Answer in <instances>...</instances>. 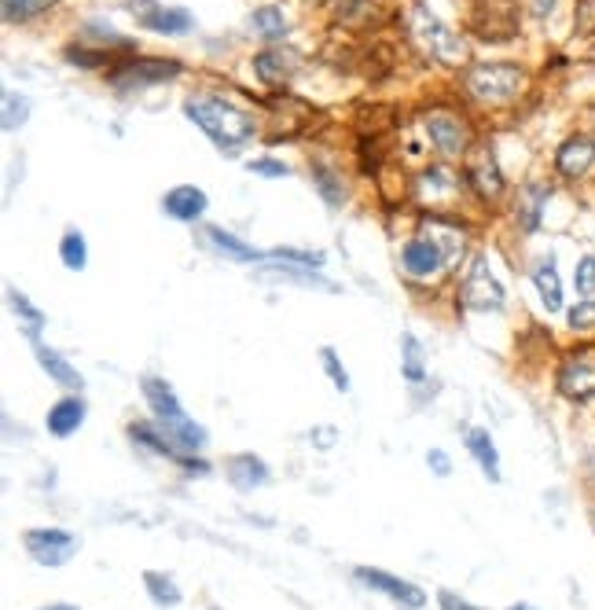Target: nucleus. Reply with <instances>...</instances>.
Listing matches in <instances>:
<instances>
[{
  "label": "nucleus",
  "mask_w": 595,
  "mask_h": 610,
  "mask_svg": "<svg viewBox=\"0 0 595 610\" xmlns=\"http://www.w3.org/2000/svg\"><path fill=\"white\" fill-rule=\"evenodd\" d=\"M140 386H144V397H147L151 412H155L158 430H163L169 442H174L188 459L195 453H203V448H206V430L199 427L195 419L185 412V408H180L174 386H169L166 379H158V375H144V383H140Z\"/></svg>",
  "instance_id": "1"
},
{
  "label": "nucleus",
  "mask_w": 595,
  "mask_h": 610,
  "mask_svg": "<svg viewBox=\"0 0 595 610\" xmlns=\"http://www.w3.org/2000/svg\"><path fill=\"white\" fill-rule=\"evenodd\" d=\"M185 115L195 122L203 133L214 140L221 152H239V144H247L254 136V118L239 107L225 104V99H210V96H195L185 104Z\"/></svg>",
  "instance_id": "2"
},
{
  "label": "nucleus",
  "mask_w": 595,
  "mask_h": 610,
  "mask_svg": "<svg viewBox=\"0 0 595 610\" xmlns=\"http://www.w3.org/2000/svg\"><path fill=\"white\" fill-rule=\"evenodd\" d=\"M526 88V70L514 63H486L467 74V93L481 104H511Z\"/></svg>",
  "instance_id": "3"
},
{
  "label": "nucleus",
  "mask_w": 595,
  "mask_h": 610,
  "mask_svg": "<svg viewBox=\"0 0 595 610\" xmlns=\"http://www.w3.org/2000/svg\"><path fill=\"white\" fill-rule=\"evenodd\" d=\"M408 23H412V37H416V41L427 48V52L438 59V63L460 67L463 59H467V45H463L460 37L452 34L445 23H441V19H433L427 8H416Z\"/></svg>",
  "instance_id": "4"
},
{
  "label": "nucleus",
  "mask_w": 595,
  "mask_h": 610,
  "mask_svg": "<svg viewBox=\"0 0 595 610\" xmlns=\"http://www.w3.org/2000/svg\"><path fill=\"white\" fill-rule=\"evenodd\" d=\"M460 302L463 309H471V313H497L508 302V295H503V284L497 276H492V268L486 258H474L467 276H463L460 284Z\"/></svg>",
  "instance_id": "5"
},
{
  "label": "nucleus",
  "mask_w": 595,
  "mask_h": 610,
  "mask_svg": "<svg viewBox=\"0 0 595 610\" xmlns=\"http://www.w3.org/2000/svg\"><path fill=\"white\" fill-rule=\"evenodd\" d=\"M23 545H26L29 559L48 570L67 566L70 559L78 555V548H82V541H78L74 534H67V529H26Z\"/></svg>",
  "instance_id": "6"
},
{
  "label": "nucleus",
  "mask_w": 595,
  "mask_h": 610,
  "mask_svg": "<svg viewBox=\"0 0 595 610\" xmlns=\"http://www.w3.org/2000/svg\"><path fill=\"white\" fill-rule=\"evenodd\" d=\"M474 34L481 41H511L519 34V4L514 0H478L474 4Z\"/></svg>",
  "instance_id": "7"
},
{
  "label": "nucleus",
  "mask_w": 595,
  "mask_h": 610,
  "mask_svg": "<svg viewBox=\"0 0 595 610\" xmlns=\"http://www.w3.org/2000/svg\"><path fill=\"white\" fill-rule=\"evenodd\" d=\"M555 386H559V394L567 397V402H592L595 397V354L592 349L570 354L559 368Z\"/></svg>",
  "instance_id": "8"
},
{
  "label": "nucleus",
  "mask_w": 595,
  "mask_h": 610,
  "mask_svg": "<svg viewBox=\"0 0 595 610\" xmlns=\"http://www.w3.org/2000/svg\"><path fill=\"white\" fill-rule=\"evenodd\" d=\"M177 74H180L177 59H140V63L118 67L115 74H110V85H115L118 93H133V88H144V85L174 82Z\"/></svg>",
  "instance_id": "9"
},
{
  "label": "nucleus",
  "mask_w": 595,
  "mask_h": 610,
  "mask_svg": "<svg viewBox=\"0 0 595 610\" xmlns=\"http://www.w3.org/2000/svg\"><path fill=\"white\" fill-rule=\"evenodd\" d=\"M423 125H427L430 144L438 147L441 155L456 158V155L467 152L471 129H467V122H463L460 115H452V111H430L427 118H423Z\"/></svg>",
  "instance_id": "10"
},
{
  "label": "nucleus",
  "mask_w": 595,
  "mask_h": 610,
  "mask_svg": "<svg viewBox=\"0 0 595 610\" xmlns=\"http://www.w3.org/2000/svg\"><path fill=\"white\" fill-rule=\"evenodd\" d=\"M357 582L376 588V593H386L393 603L408 607V610H419L423 603H427V593H423L419 585L412 582H401V577L386 574V570H371V566H357Z\"/></svg>",
  "instance_id": "11"
},
{
  "label": "nucleus",
  "mask_w": 595,
  "mask_h": 610,
  "mask_svg": "<svg viewBox=\"0 0 595 610\" xmlns=\"http://www.w3.org/2000/svg\"><path fill=\"white\" fill-rule=\"evenodd\" d=\"M401 262H405V268H408V273L416 276V279H433L438 273H445V268H452L449 258H445V250H441L430 236H423V232H419V239H412V243L405 247Z\"/></svg>",
  "instance_id": "12"
},
{
  "label": "nucleus",
  "mask_w": 595,
  "mask_h": 610,
  "mask_svg": "<svg viewBox=\"0 0 595 610\" xmlns=\"http://www.w3.org/2000/svg\"><path fill=\"white\" fill-rule=\"evenodd\" d=\"M467 181L471 188L478 192L481 199H500L503 195V177H500V166H497V158H492V152H474L471 155V163H467Z\"/></svg>",
  "instance_id": "13"
},
{
  "label": "nucleus",
  "mask_w": 595,
  "mask_h": 610,
  "mask_svg": "<svg viewBox=\"0 0 595 610\" xmlns=\"http://www.w3.org/2000/svg\"><path fill=\"white\" fill-rule=\"evenodd\" d=\"M595 163V136H570L567 144L559 147V155H555V166H559L562 177H570V181H578L584 177Z\"/></svg>",
  "instance_id": "14"
},
{
  "label": "nucleus",
  "mask_w": 595,
  "mask_h": 610,
  "mask_svg": "<svg viewBox=\"0 0 595 610\" xmlns=\"http://www.w3.org/2000/svg\"><path fill=\"white\" fill-rule=\"evenodd\" d=\"M34 357H37V361H41L45 375H48V379H56V383L63 386V390H70V394H82V390H85L82 372H78V368L70 364L67 357H59L56 349H48V346L41 343V338H37V343H34Z\"/></svg>",
  "instance_id": "15"
},
{
  "label": "nucleus",
  "mask_w": 595,
  "mask_h": 610,
  "mask_svg": "<svg viewBox=\"0 0 595 610\" xmlns=\"http://www.w3.org/2000/svg\"><path fill=\"white\" fill-rule=\"evenodd\" d=\"M163 210L174 222H199V217L206 214V195L191 184H180L163 199Z\"/></svg>",
  "instance_id": "16"
},
{
  "label": "nucleus",
  "mask_w": 595,
  "mask_h": 610,
  "mask_svg": "<svg viewBox=\"0 0 595 610\" xmlns=\"http://www.w3.org/2000/svg\"><path fill=\"white\" fill-rule=\"evenodd\" d=\"M45 423H48V434H56V438L78 434V427L85 423V402L82 397H63V402H56L48 408Z\"/></svg>",
  "instance_id": "17"
},
{
  "label": "nucleus",
  "mask_w": 595,
  "mask_h": 610,
  "mask_svg": "<svg viewBox=\"0 0 595 610\" xmlns=\"http://www.w3.org/2000/svg\"><path fill=\"white\" fill-rule=\"evenodd\" d=\"M225 471H228L231 486H236V489H258V486L269 482V467L261 464V459H258L254 453L231 456L228 464H225Z\"/></svg>",
  "instance_id": "18"
},
{
  "label": "nucleus",
  "mask_w": 595,
  "mask_h": 610,
  "mask_svg": "<svg viewBox=\"0 0 595 610\" xmlns=\"http://www.w3.org/2000/svg\"><path fill=\"white\" fill-rule=\"evenodd\" d=\"M140 26L155 29V34H188L191 29V15L185 8H158L151 4V12H136Z\"/></svg>",
  "instance_id": "19"
},
{
  "label": "nucleus",
  "mask_w": 595,
  "mask_h": 610,
  "mask_svg": "<svg viewBox=\"0 0 595 610\" xmlns=\"http://www.w3.org/2000/svg\"><path fill=\"white\" fill-rule=\"evenodd\" d=\"M463 442H467V453L478 459V467L486 471L489 482H500V453H497V445H492L489 430H467Z\"/></svg>",
  "instance_id": "20"
},
{
  "label": "nucleus",
  "mask_w": 595,
  "mask_h": 610,
  "mask_svg": "<svg viewBox=\"0 0 595 610\" xmlns=\"http://www.w3.org/2000/svg\"><path fill=\"white\" fill-rule=\"evenodd\" d=\"M206 239L214 243L217 254L231 258V262H269V250H254L247 247L243 239H236L231 232H225V228H206Z\"/></svg>",
  "instance_id": "21"
},
{
  "label": "nucleus",
  "mask_w": 595,
  "mask_h": 610,
  "mask_svg": "<svg viewBox=\"0 0 595 610\" xmlns=\"http://www.w3.org/2000/svg\"><path fill=\"white\" fill-rule=\"evenodd\" d=\"M533 284H537L544 309H548V313H559V309H562V284H559L555 258H540L537 268H533Z\"/></svg>",
  "instance_id": "22"
},
{
  "label": "nucleus",
  "mask_w": 595,
  "mask_h": 610,
  "mask_svg": "<svg viewBox=\"0 0 595 610\" xmlns=\"http://www.w3.org/2000/svg\"><path fill=\"white\" fill-rule=\"evenodd\" d=\"M8 302H12V313L23 320L26 338H29V343H37L41 332H45V313H41V309H34V302H29L23 291H15V287L8 291Z\"/></svg>",
  "instance_id": "23"
},
{
  "label": "nucleus",
  "mask_w": 595,
  "mask_h": 610,
  "mask_svg": "<svg viewBox=\"0 0 595 610\" xmlns=\"http://www.w3.org/2000/svg\"><path fill=\"white\" fill-rule=\"evenodd\" d=\"M423 195H427V203L433 206V199L438 195H445V199H456L460 195V181H456V174L445 166H433L430 174H423Z\"/></svg>",
  "instance_id": "24"
},
{
  "label": "nucleus",
  "mask_w": 595,
  "mask_h": 610,
  "mask_svg": "<svg viewBox=\"0 0 595 610\" xmlns=\"http://www.w3.org/2000/svg\"><path fill=\"white\" fill-rule=\"evenodd\" d=\"M254 70L265 85H287L290 82V59L284 52H261L254 59Z\"/></svg>",
  "instance_id": "25"
},
{
  "label": "nucleus",
  "mask_w": 595,
  "mask_h": 610,
  "mask_svg": "<svg viewBox=\"0 0 595 610\" xmlns=\"http://www.w3.org/2000/svg\"><path fill=\"white\" fill-rule=\"evenodd\" d=\"M59 258H63V265L70 268V273H82L85 262H88V250H85V236L82 232H70L63 236V243H59Z\"/></svg>",
  "instance_id": "26"
},
{
  "label": "nucleus",
  "mask_w": 595,
  "mask_h": 610,
  "mask_svg": "<svg viewBox=\"0 0 595 610\" xmlns=\"http://www.w3.org/2000/svg\"><path fill=\"white\" fill-rule=\"evenodd\" d=\"M144 585H147V593H151V599H155L158 607H177L180 599V588L169 582V577H163V574H155V570H147L144 574Z\"/></svg>",
  "instance_id": "27"
},
{
  "label": "nucleus",
  "mask_w": 595,
  "mask_h": 610,
  "mask_svg": "<svg viewBox=\"0 0 595 610\" xmlns=\"http://www.w3.org/2000/svg\"><path fill=\"white\" fill-rule=\"evenodd\" d=\"M401 349H405V379L408 383H419L423 375H427V357H423V346L416 335H405L401 338Z\"/></svg>",
  "instance_id": "28"
},
{
  "label": "nucleus",
  "mask_w": 595,
  "mask_h": 610,
  "mask_svg": "<svg viewBox=\"0 0 595 610\" xmlns=\"http://www.w3.org/2000/svg\"><path fill=\"white\" fill-rule=\"evenodd\" d=\"M544 203H548V188H540V184L526 188V195H522V228H526V232H533V228L540 225Z\"/></svg>",
  "instance_id": "29"
},
{
  "label": "nucleus",
  "mask_w": 595,
  "mask_h": 610,
  "mask_svg": "<svg viewBox=\"0 0 595 610\" xmlns=\"http://www.w3.org/2000/svg\"><path fill=\"white\" fill-rule=\"evenodd\" d=\"M56 0H4V19L8 23H26V19H37L48 12Z\"/></svg>",
  "instance_id": "30"
},
{
  "label": "nucleus",
  "mask_w": 595,
  "mask_h": 610,
  "mask_svg": "<svg viewBox=\"0 0 595 610\" xmlns=\"http://www.w3.org/2000/svg\"><path fill=\"white\" fill-rule=\"evenodd\" d=\"M312 181H317V192L324 195L328 206H342V199H346V192H342V181L335 174H331L328 166H317L312 169Z\"/></svg>",
  "instance_id": "31"
},
{
  "label": "nucleus",
  "mask_w": 595,
  "mask_h": 610,
  "mask_svg": "<svg viewBox=\"0 0 595 610\" xmlns=\"http://www.w3.org/2000/svg\"><path fill=\"white\" fill-rule=\"evenodd\" d=\"M254 26L265 41H276V37L287 34V19L284 12H276V8H261V12H254Z\"/></svg>",
  "instance_id": "32"
},
{
  "label": "nucleus",
  "mask_w": 595,
  "mask_h": 610,
  "mask_svg": "<svg viewBox=\"0 0 595 610\" xmlns=\"http://www.w3.org/2000/svg\"><path fill=\"white\" fill-rule=\"evenodd\" d=\"M29 118V99L26 96H15V93H4V133H15V129H23Z\"/></svg>",
  "instance_id": "33"
},
{
  "label": "nucleus",
  "mask_w": 595,
  "mask_h": 610,
  "mask_svg": "<svg viewBox=\"0 0 595 610\" xmlns=\"http://www.w3.org/2000/svg\"><path fill=\"white\" fill-rule=\"evenodd\" d=\"M320 361H324V372H328L331 383H335V390H342V394H346V390H349V375H346V368H342L335 349H331V346L320 349Z\"/></svg>",
  "instance_id": "34"
},
{
  "label": "nucleus",
  "mask_w": 595,
  "mask_h": 610,
  "mask_svg": "<svg viewBox=\"0 0 595 610\" xmlns=\"http://www.w3.org/2000/svg\"><path fill=\"white\" fill-rule=\"evenodd\" d=\"M573 287H578L581 295H595V254L581 258V262H578V273H573Z\"/></svg>",
  "instance_id": "35"
},
{
  "label": "nucleus",
  "mask_w": 595,
  "mask_h": 610,
  "mask_svg": "<svg viewBox=\"0 0 595 610\" xmlns=\"http://www.w3.org/2000/svg\"><path fill=\"white\" fill-rule=\"evenodd\" d=\"M570 327L573 332H592L595 327V298L592 302H581V306L570 309Z\"/></svg>",
  "instance_id": "36"
},
{
  "label": "nucleus",
  "mask_w": 595,
  "mask_h": 610,
  "mask_svg": "<svg viewBox=\"0 0 595 610\" xmlns=\"http://www.w3.org/2000/svg\"><path fill=\"white\" fill-rule=\"evenodd\" d=\"M578 34H595V0H578Z\"/></svg>",
  "instance_id": "37"
},
{
  "label": "nucleus",
  "mask_w": 595,
  "mask_h": 610,
  "mask_svg": "<svg viewBox=\"0 0 595 610\" xmlns=\"http://www.w3.org/2000/svg\"><path fill=\"white\" fill-rule=\"evenodd\" d=\"M247 169L258 177H287L290 174L284 163H272V158H254V163H247Z\"/></svg>",
  "instance_id": "38"
},
{
  "label": "nucleus",
  "mask_w": 595,
  "mask_h": 610,
  "mask_svg": "<svg viewBox=\"0 0 595 610\" xmlns=\"http://www.w3.org/2000/svg\"><path fill=\"white\" fill-rule=\"evenodd\" d=\"M427 464H430V471L438 475V478H449V475H452V464H449V456L441 453V448H430V453H427Z\"/></svg>",
  "instance_id": "39"
},
{
  "label": "nucleus",
  "mask_w": 595,
  "mask_h": 610,
  "mask_svg": "<svg viewBox=\"0 0 595 610\" xmlns=\"http://www.w3.org/2000/svg\"><path fill=\"white\" fill-rule=\"evenodd\" d=\"M438 603H441V610H481V607H474V603H467V599H460L452 593H438Z\"/></svg>",
  "instance_id": "40"
},
{
  "label": "nucleus",
  "mask_w": 595,
  "mask_h": 610,
  "mask_svg": "<svg viewBox=\"0 0 595 610\" xmlns=\"http://www.w3.org/2000/svg\"><path fill=\"white\" fill-rule=\"evenodd\" d=\"M511 610H537V607H529V603H519V607H511Z\"/></svg>",
  "instance_id": "41"
},
{
  "label": "nucleus",
  "mask_w": 595,
  "mask_h": 610,
  "mask_svg": "<svg viewBox=\"0 0 595 610\" xmlns=\"http://www.w3.org/2000/svg\"><path fill=\"white\" fill-rule=\"evenodd\" d=\"M48 610H78V607H48Z\"/></svg>",
  "instance_id": "42"
}]
</instances>
